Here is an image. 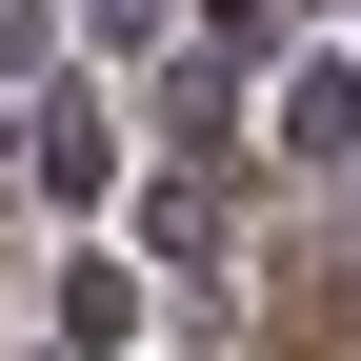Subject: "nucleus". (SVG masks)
Returning <instances> with one entry per match:
<instances>
[{
    "mask_svg": "<svg viewBox=\"0 0 361 361\" xmlns=\"http://www.w3.org/2000/svg\"><path fill=\"white\" fill-rule=\"evenodd\" d=\"M301 161H361V61H322V80H301Z\"/></svg>",
    "mask_w": 361,
    "mask_h": 361,
    "instance_id": "1",
    "label": "nucleus"
}]
</instances>
